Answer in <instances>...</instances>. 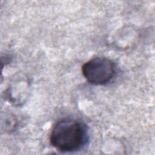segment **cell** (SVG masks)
I'll use <instances>...</instances> for the list:
<instances>
[{
	"instance_id": "obj_1",
	"label": "cell",
	"mask_w": 155,
	"mask_h": 155,
	"mask_svg": "<svg viewBox=\"0 0 155 155\" xmlns=\"http://www.w3.org/2000/svg\"><path fill=\"white\" fill-rule=\"evenodd\" d=\"M88 141L89 134L86 124L71 118L58 122L50 136L51 145L62 152L79 151L85 147Z\"/></svg>"
},
{
	"instance_id": "obj_2",
	"label": "cell",
	"mask_w": 155,
	"mask_h": 155,
	"mask_svg": "<svg viewBox=\"0 0 155 155\" xmlns=\"http://www.w3.org/2000/svg\"><path fill=\"white\" fill-rule=\"evenodd\" d=\"M82 72L89 83L102 85L107 84L113 78L116 73V65L108 58L96 57L82 65Z\"/></svg>"
}]
</instances>
